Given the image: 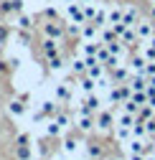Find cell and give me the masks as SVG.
<instances>
[{"instance_id": "cell-34", "label": "cell", "mask_w": 155, "mask_h": 160, "mask_svg": "<svg viewBox=\"0 0 155 160\" xmlns=\"http://www.w3.org/2000/svg\"><path fill=\"white\" fill-rule=\"evenodd\" d=\"M145 76H148V79L155 76V61H148V66H145Z\"/></svg>"}, {"instance_id": "cell-10", "label": "cell", "mask_w": 155, "mask_h": 160, "mask_svg": "<svg viewBox=\"0 0 155 160\" xmlns=\"http://www.w3.org/2000/svg\"><path fill=\"white\" fill-rule=\"evenodd\" d=\"M112 76H114V82H117V84H125L127 79H130V66H125V64L112 66Z\"/></svg>"}, {"instance_id": "cell-32", "label": "cell", "mask_w": 155, "mask_h": 160, "mask_svg": "<svg viewBox=\"0 0 155 160\" xmlns=\"http://www.w3.org/2000/svg\"><path fill=\"white\" fill-rule=\"evenodd\" d=\"M15 155H18V160H28V158H31L28 145H18V152H15Z\"/></svg>"}, {"instance_id": "cell-13", "label": "cell", "mask_w": 155, "mask_h": 160, "mask_svg": "<svg viewBox=\"0 0 155 160\" xmlns=\"http://www.w3.org/2000/svg\"><path fill=\"white\" fill-rule=\"evenodd\" d=\"M41 48H43L46 58H51V56H59V41H56V38H46Z\"/></svg>"}, {"instance_id": "cell-1", "label": "cell", "mask_w": 155, "mask_h": 160, "mask_svg": "<svg viewBox=\"0 0 155 160\" xmlns=\"http://www.w3.org/2000/svg\"><path fill=\"white\" fill-rule=\"evenodd\" d=\"M66 13L71 18V23H76V26H84L87 23V15H84V5L82 3H69L66 5Z\"/></svg>"}, {"instance_id": "cell-33", "label": "cell", "mask_w": 155, "mask_h": 160, "mask_svg": "<svg viewBox=\"0 0 155 160\" xmlns=\"http://www.w3.org/2000/svg\"><path fill=\"white\" fill-rule=\"evenodd\" d=\"M145 130H148V137H155V117L145 122Z\"/></svg>"}, {"instance_id": "cell-26", "label": "cell", "mask_w": 155, "mask_h": 160, "mask_svg": "<svg viewBox=\"0 0 155 160\" xmlns=\"http://www.w3.org/2000/svg\"><path fill=\"white\" fill-rule=\"evenodd\" d=\"M15 26H18V28H23V31H28V28L33 26V23H31V15H28V13H21V15L15 18Z\"/></svg>"}, {"instance_id": "cell-14", "label": "cell", "mask_w": 155, "mask_h": 160, "mask_svg": "<svg viewBox=\"0 0 155 160\" xmlns=\"http://www.w3.org/2000/svg\"><path fill=\"white\" fill-rule=\"evenodd\" d=\"M122 23H125V26H138V8H135V5H127V8H125Z\"/></svg>"}, {"instance_id": "cell-12", "label": "cell", "mask_w": 155, "mask_h": 160, "mask_svg": "<svg viewBox=\"0 0 155 160\" xmlns=\"http://www.w3.org/2000/svg\"><path fill=\"white\" fill-rule=\"evenodd\" d=\"M0 13H23V0H5L0 5Z\"/></svg>"}, {"instance_id": "cell-18", "label": "cell", "mask_w": 155, "mask_h": 160, "mask_svg": "<svg viewBox=\"0 0 155 160\" xmlns=\"http://www.w3.org/2000/svg\"><path fill=\"white\" fill-rule=\"evenodd\" d=\"M120 41H122L125 46H132L135 41H140V38H138V31H135V26H130V28H127V31L120 36Z\"/></svg>"}, {"instance_id": "cell-31", "label": "cell", "mask_w": 155, "mask_h": 160, "mask_svg": "<svg viewBox=\"0 0 155 160\" xmlns=\"http://www.w3.org/2000/svg\"><path fill=\"white\" fill-rule=\"evenodd\" d=\"M132 135V127H120L117 125V140H127Z\"/></svg>"}, {"instance_id": "cell-20", "label": "cell", "mask_w": 155, "mask_h": 160, "mask_svg": "<svg viewBox=\"0 0 155 160\" xmlns=\"http://www.w3.org/2000/svg\"><path fill=\"white\" fill-rule=\"evenodd\" d=\"M53 122L59 125V130H66V127H71V117L66 112H56L53 114Z\"/></svg>"}, {"instance_id": "cell-6", "label": "cell", "mask_w": 155, "mask_h": 160, "mask_svg": "<svg viewBox=\"0 0 155 160\" xmlns=\"http://www.w3.org/2000/svg\"><path fill=\"white\" fill-rule=\"evenodd\" d=\"M97 127L99 130H109L114 125V112H97Z\"/></svg>"}, {"instance_id": "cell-22", "label": "cell", "mask_w": 155, "mask_h": 160, "mask_svg": "<svg viewBox=\"0 0 155 160\" xmlns=\"http://www.w3.org/2000/svg\"><path fill=\"white\" fill-rule=\"evenodd\" d=\"M8 109H10V114H13V117H21V114L26 112V104H23V99H13Z\"/></svg>"}, {"instance_id": "cell-2", "label": "cell", "mask_w": 155, "mask_h": 160, "mask_svg": "<svg viewBox=\"0 0 155 160\" xmlns=\"http://www.w3.org/2000/svg\"><path fill=\"white\" fill-rule=\"evenodd\" d=\"M74 125H76V130H79V132H92L94 130V125H97V119H94V114H76V119H74Z\"/></svg>"}, {"instance_id": "cell-37", "label": "cell", "mask_w": 155, "mask_h": 160, "mask_svg": "<svg viewBox=\"0 0 155 160\" xmlns=\"http://www.w3.org/2000/svg\"><path fill=\"white\" fill-rule=\"evenodd\" d=\"M130 160H145V155H130Z\"/></svg>"}, {"instance_id": "cell-23", "label": "cell", "mask_w": 155, "mask_h": 160, "mask_svg": "<svg viewBox=\"0 0 155 160\" xmlns=\"http://www.w3.org/2000/svg\"><path fill=\"white\" fill-rule=\"evenodd\" d=\"M79 87H82V92H84V94H94V89H97V82H94L92 76H84Z\"/></svg>"}, {"instance_id": "cell-9", "label": "cell", "mask_w": 155, "mask_h": 160, "mask_svg": "<svg viewBox=\"0 0 155 160\" xmlns=\"http://www.w3.org/2000/svg\"><path fill=\"white\" fill-rule=\"evenodd\" d=\"M99 41H82V56L84 58H97V51H99Z\"/></svg>"}, {"instance_id": "cell-38", "label": "cell", "mask_w": 155, "mask_h": 160, "mask_svg": "<svg viewBox=\"0 0 155 160\" xmlns=\"http://www.w3.org/2000/svg\"><path fill=\"white\" fill-rule=\"evenodd\" d=\"M76 3H82V5H89V3H97V0H76Z\"/></svg>"}, {"instance_id": "cell-7", "label": "cell", "mask_w": 155, "mask_h": 160, "mask_svg": "<svg viewBox=\"0 0 155 160\" xmlns=\"http://www.w3.org/2000/svg\"><path fill=\"white\" fill-rule=\"evenodd\" d=\"M97 33H99V26H97L94 21H87L82 26V38L84 41H97Z\"/></svg>"}, {"instance_id": "cell-19", "label": "cell", "mask_w": 155, "mask_h": 160, "mask_svg": "<svg viewBox=\"0 0 155 160\" xmlns=\"http://www.w3.org/2000/svg\"><path fill=\"white\" fill-rule=\"evenodd\" d=\"M41 112H43L46 117H53L56 112H59V99H56V102H53V99H46V102L41 104Z\"/></svg>"}, {"instance_id": "cell-16", "label": "cell", "mask_w": 155, "mask_h": 160, "mask_svg": "<svg viewBox=\"0 0 155 160\" xmlns=\"http://www.w3.org/2000/svg\"><path fill=\"white\" fill-rule=\"evenodd\" d=\"M56 99H59V102H69V99H71V84L69 82L56 87Z\"/></svg>"}, {"instance_id": "cell-8", "label": "cell", "mask_w": 155, "mask_h": 160, "mask_svg": "<svg viewBox=\"0 0 155 160\" xmlns=\"http://www.w3.org/2000/svg\"><path fill=\"white\" fill-rule=\"evenodd\" d=\"M145 66H148V58L142 53H138V56L130 58V71L132 74H145Z\"/></svg>"}, {"instance_id": "cell-29", "label": "cell", "mask_w": 155, "mask_h": 160, "mask_svg": "<svg viewBox=\"0 0 155 160\" xmlns=\"http://www.w3.org/2000/svg\"><path fill=\"white\" fill-rule=\"evenodd\" d=\"M87 152H89V158H92V160H94V158L99 160V158H102V145H97V142H92V145L87 148Z\"/></svg>"}, {"instance_id": "cell-39", "label": "cell", "mask_w": 155, "mask_h": 160, "mask_svg": "<svg viewBox=\"0 0 155 160\" xmlns=\"http://www.w3.org/2000/svg\"><path fill=\"white\" fill-rule=\"evenodd\" d=\"M5 71V61H0V74H3Z\"/></svg>"}, {"instance_id": "cell-28", "label": "cell", "mask_w": 155, "mask_h": 160, "mask_svg": "<svg viewBox=\"0 0 155 160\" xmlns=\"http://www.w3.org/2000/svg\"><path fill=\"white\" fill-rule=\"evenodd\" d=\"M48 69H51V71H61V69H64L61 56H51V58H48Z\"/></svg>"}, {"instance_id": "cell-30", "label": "cell", "mask_w": 155, "mask_h": 160, "mask_svg": "<svg viewBox=\"0 0 155 160\" xmlns=\"http://www.w3.org/2000/svg\"><path fill=\"white\" fill-rule=\"evenodd\" d=\"M64 152H69V155L76 152V140H74V137H66V140H64Z\"/></svg>"}, {"instance_id": "cell-24", "label": "cell", "mask_w": 155, "mask_h": 160, "mask_svg": "<svg viewBox=\"0 0 155 160\" xmlns=\"http://www.w3.org/2000/svg\"><path fill=\"white\" fill-rule=\"evenodd\" d=\"M132 137H148V130H145V122H142V119H135V125H132Z\"/></svg>"}, {"instance_id": "cell-21", "label": "cell", "mask_w": 155, "mask_h": 160, "mask_svg": "<svg viewBox=\"0 0 155 160\" xmlns=\"http://www.w3.org/2000/svg\"><path fill=\"white\" fill-rule=\"evenodd\" d=\"M87 74L94 79V82H99V79L104 76V64H92V66H87Z\"/></svg>"}, {"instance_id": "cell-42", "label": "cell", "mask_w": 155, "mask_h": 160, "mask_svg": "<svg viewBox=\"0 0 155 160\" xmlns=\"http://www.w3.org/2000/svg\"><path fill=\"white\" fill-rule=\"evenodd\" d=\"M107 3H109V0H107Z\"/></svg>"}, {"instance_id": "cell-5", "label": "cell", "mask_w": 155, "mask_h": 160, "mask_svg": "<svg viewBox=\"0 0 155 160\" xmlns=\"http://www.w3.org/2000/svg\"><path fill=\"white\" fill-rule=\"evenodd\" d=\"M43 33H46V38H56V41H61V38H64V23L48 21V23L43 26Z\"/></svg>"}, {"instance_id": "cell-3", "label": "cell", "mask_w": 155, "mask_h": 160, "mask_svg": "<svg viewBox=\"0 0 155 160\" xmlns=\"http://www.w3.org/2000/svg\"><path fill=\"white\" fill-rule=\"evenodd\" d=\"M135 31H138V38L148 41V38L155 36V21H152V18H145V21H140L138 26H135Z\"/></svg>"}, {"instance_id": "cell-27", "label": "cell", "mask_w": 155, "mask_h": 160, "mask_svg": "<svg viewBox=\"0 0 155 160\" xmlns=\"http://www.w3.org/2000/svg\"><path fill=\"white\" fill-rule=\"evenodd\" d=\"M152 107L150 104H145V107H140V112H138V119H142V122H148V119H152Z\"/></svg>"}, {"instance_id": "cell-15", "label": "cell", "mask_w": 155, "mask_h": 160, "mask_svg": "<svg viewBox=\"0 0 155 160\" xmlns=\"http://www.w3.org/2000/svg\"><path fill=\"white\" fill-rule=\"evenodd\" d=\"M104 48L109 51V56H122V51H125V43L120 41V38H114V41H109V43H104Z\"/></svg>"}, {"instance_id": "cell-17", "label": "cell", "mask_w": 155, "mask_h": 160, "mask_svg": "<svg viewBox=\"0 0 155 160\" xmlns=\"http://www.w3.org/2000/svg\"><path fill=\"white\" fill-rule=\"evenodd\" d=\"M135 114H130V112H122V114H114V122H117L120 127H132L135 125Z\"/></svg>"}, {"instance_id": "cell-11", "label": "cell", "mask_w": 155, "mask_h": 160, "mask_svg": "<svg viewBox=\"0 0 155 160\" xmlns=\"http://www.w3.org/2000/svg\"><path fill=\"white\" fill-rule=\"evenodd\" d=\"M122 15H125V8L122 5H114L107 10V26H114V23H120L122 21Z\"/></svg>"}, {"instance_id": "cell-36", "label": "cell", "mask_w": 155, "mask_h": 160, "mask_svg": "<svg viewBox=\"0 0 155 160\" xmlns=\"http://www.w3.org/2000/svg\"><path fill=\"white\" fill-rule=\"evenodd\" d=\"M5 38H8V31H5L3 26H0V43H3V41H5Z\"/></svg>"}, {"instance_id": "cell-4", "label": "cell", "mask_w": 155, "mask_h": 160, "mask_svg": "<svg viewBox=\"0 0 155 160\" xmlns=\"http://www.w3.org/2000/svg\"><path fill=\"white\" fill-rule=\"evenodd\" d=\"M99 107H102L99 97H97V94H87L84 107H79V112H82V114H97V112H99Z\"/></svg>"}, {"instance_id": "cell-40", "label": "cell", "mask_w": 155, "mask_h": 160, "mask_svg": "<svg viewBox=\"0 0 155 160\" xmlns=\"http://www.w3.org/2000/svg\"><path fill=\"white\" fill-rule=\"evenodd\" d=\"M145 160H155V155H152V152H150V155H145Z\"/></svg>"}, {"instance_id": "cell-41", "label": "cell", "mask_w": 155, "mask_h": 160, "mask_svg": "<svg viewBox=\"0 0 155 160\" xmlns=\"http://www.w3.org/2000/svg\"><path fill=\"white\" fill-rule=\"evenodd\" d=\"M104 160H117V158H104Z\"/></svg>"}, {"instance_id": "cell-43", "label": "cell", "mask_w": 155, "mask_h": 160, "mask_svg": "<svg viewBox=\"0 0 155 160\" xmlns=\"http://www.w3.org/2000/svg\"><path fill=\"white\" fill-rule=\"evenodd\" d=\"M56 160H59V158H56Z\"/></svg>"}, {"instance_id": "cell-35", "label": "cell", "mask_w": 155, "mask_h": 160, "mask_svg": "<svg viewBox=\"0 0 155 160\" xmlns=\"http://www.w3.org/2000/svg\"><path fill=\"white\" fill-rule=\"evenodd\" d=\"M18 145H28V135H18Z\"/></svg>"}, {"instance_id": "cell-25", "label": "cell", "mask_w": 155, "mask_h": 160, "mask_svg": "<svg viewBox=\"0 0 155 160\" xmlns=\"http://www.w3.org/2000/svg\"><path fill=\"white\" fill-rule=\"evenodd\" d=\"M71 69H74V74H84V71H87V61L79 58V56H74V58H71Z\"/></svg>"}]
</instances>
